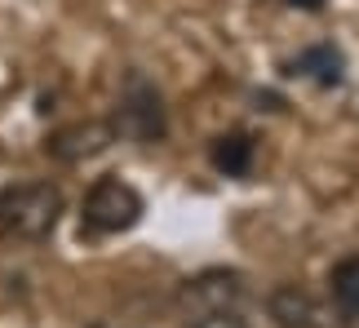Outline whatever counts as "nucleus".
<instances>
[{
    "label": "nucleus",
    "instance_id": "obj_1",
    "mask_svg": "<svg viewBox=\"0 0 359 328\" xmlns=\"http://www.w3.org/2000/svg\"><path fill=\"white\" fill-rule=\"evenodd\" d=\"M62 217V191L53 182H22L0 191V235L5 240H45Z\"/></svg>",
    "mask_w": 359,
    "mask_h": 328
},
{
    "label": "nucleus",
    "instance_id": "obj_2",
    "mask_svg": "<svg viewBox=\"0 0 359 328\" xmlns=\"http://www.w3.org/2000/svg\"><path fill=\"white\" fill-rule=\"evenodd\" d=\"M137 217H142V196L129 182H120V177H98L89 186L85 204H80V222L93 235H120Z\"/></svg>",
    "mask_w": 359,
    "mask_h": 328
},
{
    "label": "nucleus",
    "instance_id": "obj_3",
    "mask_svg": "<svg viewBox=\"0 0 359 328\" xmlns=\"http://www.w3.org/2000/svg\"><path fill=\"white\" fill-rule=\"evenodd\" d=\"M244 275L240 271H226V266H209L200 271V275L182 280V289H177V306L191 310V315H222V310H236L244 302Z\"/></svg>",
    "mask_w": 359,
    "mask_h": 328
},
{
    "label": "nucleus",
    "instance_id": "obj_4",
    "mask_svg": "<svg viewBox=\"0 0 359 328\" xmlns=\"http://www.w3.org/2000/svg\"><path fill=\"white\" fill-rule=\"evenodd\" d=\"M124 133H133L137 142H156L164 133V102H160V89L151 85L147 76H129L120 89V125Z\"/></svg>",
    "mask_w": 359,
    "mask_h": 328
},
{
    "label": "nucleus",
    "instance_id": "obj_5",
    "mask_svg": "<svg viewBox=\"0 0 359 328\" xmlns=\"http://www.w3.org/2000/svg\"><path fill=\"white\" fill-rule=\"evenodd\" d=\"M111 142H116V125H111V120H76V125H67V129L53 133V138L45 142V151L53 160H62V164H80V160L102 156Z\"/></svg>",
    "mask_w": 359,
    "mask_h": 328
},
{
    "label": "nucleus",
    "instance_id": "obj_6",
    "mask_svg": "<svg viewBox=\"0 0 359 328\" xmlns=\"http://www.w3.org/2000/svg\"><path fill=\"white\" fill-rule=\"evenodd\" d=\"M266 310H271V320L280 328H328V310L315 302L306 289H297V284L275 289L266 297Z\"/></svg>",
    "mask_w": 359,
    "mask_h": 328
},
{
    "label": "nucleus",
    "instance_id": "obj_7",
    "mask_svg": "<svg viewBox=\"0 0 359 328\" xmlns=\"http://www.w3.org/2000/svg\"><path fill=\"white\" fill-rule=\"evenodd\" d=\"M213 164L231 177L248 173V164H253V142L244 138V133H222V138L213 142Z\"/></svg>",
    "mask_w": 359,
    "mask_h": 328
},
{
    "label": "nucleus",
    "instance_id": "obj_8",
    "mask_svg": "<svg viewBox=\"0 0 359 328\" xmlns=\"http://www.w3.org/2000/svg\"><path fill=\"white\" fill-rule=\"evenodd\" d=\"M328 289H333V302L346 310V315H359V257H346V262L333 266Z\"/></svg>",
    "mask_w": 359,
    "mask_h": 328
},
{
    "label": "nucleus",
    "instance_id": "obj_9",
    "mask_svg": "<svg viewBox=\"0 0 359 328\" xmlns=\"http://www.w3.org/2000/svg\"><path fill=\"white\" fill-rule=\"evenodd\" d=\"M297 71L315 76L320 85H337V80H341V58H337L333 45H315V49H306L297 58Z\"/></svg>",
    "mask_w": 359,
    "mask_h": 328
},
{
    "label": "nucleus",
    "instance_id": "obj_10",
    "mask_svg": "<svg viewBox=\"0 0 359 328\" xmlns=\"http://www.w3.org/2000/svg\"><path fill=\"white\" fill-rule=\"evenodd\" d=\"M191 328H248V324L236 315V310H222V315H200Z\"/></svg>",
    "mask_w": 359,
    "mask_h": 328
},
{
    "label": "nucleus",
    "instance_id": "obj_11",
    "mask_svg": "<svg viewBox=\"0 0 359 328\" xmlns=\"http://www.w3.org/2000/svg\"><path fill=\"white\" fill-rule=\"evenodd\" d=\"M288 5H302V9H320L324 0H288Z\"/></svg>",
    "mask_w": 359,
    "mask_h": 328
}]
</instances>
